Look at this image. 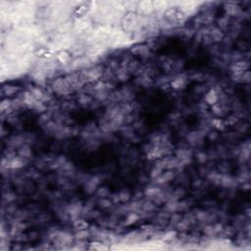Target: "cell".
I'll return each mask as SVG.
<instances>
[{"label": "cell", "instance_id": "18", "mask_svg": "<svg viewBox=\"0 0 251 251\" xmlns=\"http://www.w3.org/2000/svg\"><path fill=\"white\" fill-rule=\"evenodd\" d=\"M3 199L4 201H6L7 203H10V202L14 201L16 199V196L14 193H11V192H7L3 195Z\"/></svg>", "mask_w": 251, "mask_h": 251}, {"label": "cell", "instance_id": "1", "mask_svg": "<svg viewBox=\"0 0 251 251\" xmlns=\"http://www.w3.org/2000/svg\"><path fill=\"white\" fill-rule=\"evenodd\" d=\"M137 10L142 16H149L152 14V12L154 11V6H153V2L150 1H142L139 2L137 5Z\"/></svg>", "mask_w": 251, "mask_h": 251}, {"label": "cell", "instance_id": "6", "mask_svg": "<svg viewBox=\"0 0 251 251\" xmlns=\"http://www.w3.org/2000/svg\"><path fill=\"white\" fill-rule=\"evenodd\" d=\"M185 84H187V79L184 78V77H179L172 82V87L176 88V90H180V88H184Z\"/></svg>", "mask_w": 251, "mask_h": 251}, {"label": "cell", "instance_id": "11", "mask_svg": "<svg viewBox=\"0 0 251 251\" xmlns=\"http://www.w3.org/2000/svg\"><path fill=\"white\" fill-rule=\"evenodd\" d=\"M117 195H118L119 202H121V203H126V202H128L129 200V198H131V194H129V191H127V190H123V191L119 192Z\"/></svg>", "mask_w": 251, "mask_h": 251}, {"label": "cell", "instance_id": "21", "mask_svg": "<svg viewBox=\"0 0 251 251\" xmlns=\"http://www.w3.org/2000/svg\"><path fill=\"white\" fill-rule=\"evenodd\" d=\"M17 90H18L17 87L9 86L4 87V88H3V91L5 92V93H6L7 95H12V94H14L16 91H17Z\"/></svg>", "mask_w": 251, "mask_h": 251}, {"label": "cell", "instance_id": "2", "mask_svg": "<svg viewBox=\"0 0 251 251\" xmlns=\"http://www.w3.org/2000/svg\"><path fill=\"white\" fill-rule=\"evenodd\" d=\"M218 100H219V96H218V93L215 91V90H211L210 91H208L205 96V101L208 104L214 105L218 102Z\"/></svg>", "mask_w": 251, "mask_h": 251}, {"label": "cell", "instance_id": "26", "mask_svg": "<svg viewBox=\"0 0 251 251\" xmlns=\"http://www.w3.org/2000/svg\"><path fill=\"white\" fill-rule=\"evenodd\" d=\"M208 136H209V139H216L217 137H218V133L216 132H209L208 133Z\"/></svg>", "mask_w": 251, "mask_h": 251}, {"label": "cell", "instance_id": "15", "mask_svg": "<svg viewBox=\"0 0 251 251\" xmlns=\"http://www.w3.org/2000/svg\"><path fill=\"white\" fill-rule=\"evenodd\" d=\"M90 233L87 232L86 230H79V233H77V237L79 238V240H86L88 236H90Z\"/></svg>", "mask_w": 251, "mask_h": 251}, {"label": "cell", "instance_id": "16", "mask_svg": "<svg viewBox=\"0 0 251 251\" xmlns=\"http://www.w3.org/2000/svg\"><path fill=\"white\" fill-rule=\"evenodd\" d=\"M212 111H213L214 114L217 115V116H222L223 113H224V111H223V108L220 106V104H217V103L213 105Z\"/></svg>", "mask_w": 251, "mask_h": 251}, {"label": "cell", "instance_id": "9", "mask_svg": "<svg viewBox=\"0 0 251 251\" xmlns=\"http://www.w3.org/2000/svg\"><path fill=\"white\" fill-rule=\"evenodd\" d=\"M70 60H71V56L70 54L68 53L66 51H61L58 55V61L60 63H63V64H68L70 63Z\"/></svg>", "mask_w": 251, "mask_h": 251}, {"label": "cell", "instance_id": "24", "mask_svg": "<svg viewBox=\"0 0 251 251\" xmlns=\"http://www.w3.org/2000/svg\"><path fill=\"white\" fill-rule=\"evenodd\" d=\"M229 25V19L227 17H223L219 20V26L223 29H225V28Z\"/></svg>", "mask_w": 251, "mask_h": 251}, {"label": "cell", "instance_id": "19", "mask_svg": "<svg viewBox=\"0 0 251 251\" xmlns=\"http://www.w3.org/2000/svg\"><path fill=\"white\" fill-rule=\"evenodd\" d=\"M100 206L103 208H110L111 205H112V201L110 199H107V198H102V199L100 200Z\"/></svg>", "mask_w": 251, "mask_h": 251}, {"label": "cell", "instance_id": "12", "mask_svg": "<svg viewBox=\"0 0 251 251\" xmlns=\"http://www.w3.org/2000/svg\"><path fill=\"white\" fill-rule=\"evenodd\" d=\"M74 226L75 228H77L79 230H86V228L88 227V224L84 221V220H76V222L74 223Z\"/></svg>", "mask_w": 251, "mask_h": 251}, {"label": "cell", "instance_id": "8", "mask_svg": "<svg viewBox=\"0 0 251 251\" xmlns=\"http://www.w3.org/2000/svg\"><path fill=\"white\" fill-rule=\"evenodd\" d=\"M139 219V214H137L136 212H131V213H129V215L127 216V219H126L125 225L129 226V225L133 224V223H135Z\"/></svg>", "mask_w": 251, "mask_h": 251}, {"label": "cell", "instance_id": "17", "mask_svg": "<svg viewBox=\"0 0 251 251\" xmlns=\"http://www.w3.org/2000/svg\"><path fill=\"white\" fill-rule=\"evenodd\" d=\"M196 158H197V161L199 162V163H201V164L206 163V161L208 160V156H207V154H206V153H204V152H199V153L197 154Z\"/></svg>", "mask_w": 251, "mask_h": 251}, {"label": "cell", "instance_id": "13", "mask_svg": "<svg viewBox=\"0 0 251 251\" xmlns=\"http://www.w3.org/2000/svg\"><path fill=\"white\" fill-rule=\"evenodd\" d=\"M195 218H196L198 221H200V222H206L207 220H209L210 215H209L207 212H205V211H199V212L196 214Z\"/></svg>", "mask_w": 251, "mask_h": 251}, {"label": "cell", "instance_id": "20", "mask_svg": "<svg viewBox=\"0 0 251 251\" xmlns=\"http://www.w3.org/2000/svg\"><path fill=\"white\" fill-rule=\"evenodd\" d=\"M109 194V190L107 189V187H100L97 189V195L102 197V198H105Z\"/></svg>", "mask_w": 251, "mask_h": 251}, {"label": "cell", "instance_id": "3", "mask_svg": "<svg viewBox=\"0 0 251 251\" xmlns=\"http://www.w3.org/2000/svg\"><path fill=\"white\" fill-rule=\"evenodd\" d=\"M175 174L173 173V171H167L166 173H162L161 175L157 178V183L158 184H164V183H168V181H171Z\"/></svg>", "mask_w": 251, "mask_h": 251}, {"label": "cell", "instance_id": "4", "mask_svg": "<svg viewBox=\"0 0 251 251\" xmlns=\"http://www.w3.org/2000/svg\"><path fill=\"white\" fill-rule=\"evenodd\" d=\"M210 36L213 41H221L224 38V34L219 28H213L210 30Z\"/></svg>", "mask_w": 251, "mask_h": 251}, {"label": "cell", "instance_id": "7", "mask_svg": "<svg viewBox=\"0 0 251 251\" xmlns=\"http://www.w3.org/2000/svg\"><path fill=\"white\" fill-rule=\"evenodd\" d=\"M24 139L22 136H13L11 137L10 140H9V145L12 147V148H15V147H20V146H23L24 144Z\"/></svg>", "mask_w": 251, "mask_h": 251}, {"label": "cell", "instance_id": "5", "mask_svg": "<svg viewBox=\"0 0 251 251\" xmlns=\"http://www.w3.org/2000/svg\"><path fill=\"white\" fill-rule=\"evenodd\" d=\"M226 11H227V13H228L230 16H236L240 12V7L236 5V4L230 2V3L227 4Z\"/></svg>", "mask_w": 251, "mask_h": 251}, {"label": "cell", "instance_id": "25", "mask_svg": "<svg viewBox=\"0 0 251 251\" xmlns=\"http://www.w3.org/2000/svg\"><path fill=\"white\" fill-rule=\"evenodd\" d=\"M80 102L82 104H88L91 102V98L88 95H82L80 98Z\"/></svg>", "mask_w": 251, "mask_h": 251}, {"label": "cell", "instance_id": "22", "mask_svg": "<svg viewBox=\"0 0 251 251\" xmlns=\"http://www.w3.org/2000/svg\"><path fill=\"white\" fill-rule=\"evenodd\" d=\"M212 124H213L214 127H215L216 129H224V128H225L224 124H223V121L220 120V119H215V120H213Z\"/></svg>", "mask_w": 251, "mask_h": 251}, {"label": "cell", "instance_id": "14", "mask_svg": "<svg viewBox=\"0 0 251 251\" xmlns=\"http://www.w3.org/2000/svg\"><path fill=\"white\" fill-rule=\"evenodd\" d=\"M162 171H163V169L158 167V166H155V167L151 170V173H150L151 178L152 179H157V178L162 174Z\"/></svg>", "mask_w": 251, "mask_h": 251}, {"label": "cell", "instance_id": "23", "mask_svg": "<svg viewBox=\"0 0 251 251\" xmlns=\"http://www.w3.org/2000/svg\"><path fill=\"white\" fill-rule=\"evenodd\" d=\"M181 216L180 215V214H178V213H175V214H173L172 217H171V222L173 223V224H178L179 222H181Z\"/></svg>", "mask_w": 251, "mask_h": 251}, {"label": "cell", "instance_id": "10", "mask_svg": "<svg viewBox=\"0 0 251 251\" xmlns=\"http://www.w3.org/2000/svg\"><path fill=\"white\" fill-rule=\"evenodd\" d=\"M19 154L21 157H23L24 159H28V158L31 155V151L29 146L24 145V146H21V149L19 150Z\"/></svg>", "mask_w": 251, "mask_h": 251}]
</instances>
